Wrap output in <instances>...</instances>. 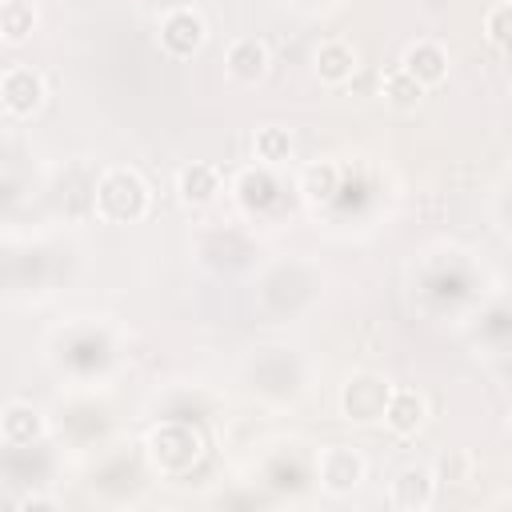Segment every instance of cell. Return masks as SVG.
Segmentation results:
<instances>
[{"label":"cell","instance_id":"cell-1","mask_svg":"<svg viewBox=\"0 0 512 512\" xmlns=\"http://www.w3.org/2000/svg\"><path fill=\"white\" fill-rule=\"evenodd\" d=\"M96 216L108 224H136L148 212V184L132 168H108L96 180Z\"/></svg>","mask_w":512,"mask_h":512},{"label":"cell","instance_id":"cell-2","mask_svg":"<svg viewBox=\"0 0 512 512\" xmlns=\"http://www.w3.org/2000/svg\"><path fill=\"white\" fill-rule=\"evenodd\" d=\"M200 436L188 428V424H160V428H152V436H148V456H152V464L160 468V472H172V476H180V472H188L196 460H200Z\"/></svg>","mask_w":512,"mask_h":512},{"label":"cell","instance_id":"cell-3","mask_svg":"<svg viewBox=\"0 0 512 512\" xmlns=\"http://www.w3.org/2000/svg\"><path fill=\"white\" fill-rule=\"evenodd\" d=\"M388 396H392V384L376 372H356L344 392H340V412L344 420L352 424H372V420H384V408H388Z\"/></svg>","mask_w":512,"mask_h":512},{"label":"cell","instance_id":"cell-4","mask_svg":"<svg viewBox=\"0 0 512 512\" xmlns=\"http://www.w3.org/2000/svg\"><path fill=\"white\" fill-rule=\"evenodd\" d=\"M364 472H368L364 456H360L356 448H348V444H332V448H324V452L316 456V476H320V488H324L328 496H348V492H356L360 480H364Z\"/></svg>","mask_w":512,"mask_h":512},{"label":"cell","instance_id":"cell-5","mask_svg":"<svg viewBox=\"0 0 512 512\" xmlns=\"http://www.w3.org/2000/svg\"><path fill=\"white\" fill-rule=\"evenodd\" d=\"M204 40H208V28H204V20L192 8H172L160 20V48L168 56H176V60L196 56L204 48Z\"/></svg>","mask_w":512,"mask_h":512},{"label":"cell","instance_id":"cell-6","mask_svg":"<svg viewBox=\"0 0 512 512\" xmlns=\"http://www.w3.org/2000/svg\"><path fill=\"white\" fill-rule=\"evenodd\" d=\"M0 100L12 116H32L44 104V76L28 64H16L0 76Z\"/></svg>","mask_w":512,"mask_h":512},{"label":"cell","instance_id":"cell-7","mask_svg":"<svg viewBox=\"0 0 512 512\" xmlns=\"http://www.w3.org/2000/svg\"><path fill=\"white\" fill-rule=\"evenodd\" d=\"M224 72L236 84H256L268 72V44L260 36H240L224 52Z\"/></svg>","mask_w":512,"mask_h":512},{"label":"cell","instance_id":"cell-8","mask_svg":"<svg viewBox=\"0 0 512 512\" xmlns=\"http://www.w3.org/2000/svg\"><path fill=\"white\" fill-rule=\"evenodd\" d=\"M388 500L396 508H404V512L432 508V500H436V472L432 468H404V472H396Z\"/></svg>","mask_w":512,"mask_h":512},{"label":"cell","instance_id":"cell-9","mask_svg":"<svg viewBox=\"0 0 512 512\" xmlns=\"http://www.w3.org/2000/svg\"><path fill=\"white\" fill-rule=\"evenodd\" d=\"M40 436H44V416L32 404H24V400L4 404V412H0V440L8 448H28Z\"/></svg>","mask_w":512,"mask_h":512},{"label":"cell","instance_id":"cell-10","mask_svg":"<svg viewBox=\"0 0 512 512\" xmlns=\"http://www.w3.org/2000/svg\"><path fill=\"white\" fill-rule=\"evenodd\" d=\"M400 68L412 72L424 88H432V84H440V80L448 76V52H444L436 40H416V44L404 48Z\"/></svg>","mask_w":512,"mask_h":512},{"label":"cell","instance_id":"cell-11","mask_svg":"<svg viewBox=\"0 0 512 512\" xmlns=\"http://www.w3.org/2000/svg\"><path fill=\"white\" fill-rule=\"evenodd\" d=\"M428 416V404L416 388H392L388 396V408H384V424L396 432V436H412Z\"/></svg>","mask_w":512,"mask_h":512},{"label":"cell","instance_id":"cell-12","mask_svg":"<svg viewBox=\"0 0 512 512\" xmlns=\"http://www.w3.org/2000/svg\"><path fill=\"white\" fill-rule=\"evenodd\" d=\"M316 76L324 84H348L356 76V48L344 40H324L316 48Z\"/></svg>","mask_w":512,"mask_h":512},{"label":"cell","instance_id":"cell-13","mask_svg":"<svg viewBox=\"0 0 512 512\" xmlns=\"http://www.w3.org/2000/svg\"><path fill=\"white\" fill-rule=\"evenodd\" d=\"M176 192H180L188 204H208V200L220 192V172H216V164H204V160L184 164L180 176H176Z\"/></svg>","mask_w":512,"mask_h":512},{"label":"cell","instance_id":"cell-14","mask_svg":"<svg viewBox=\"0 0 512 512\" xmlns=\"http://www.w3.org/2000/svg\"><path fill=\"white\" fill-rule=\"evenodd\" d=\"M336 188H340V168L332 160H316L300 172V192L308 204H328L336 196Z\"/></svg>","mask_w":512,"mask_h":512},{"label":"cell","instance_id":"cell-15","mask_svg":"<svg viewBox=\"0 0 512 512\" xmlns=\"http://www.w3.org/2000/svg\"><path fill=\"white\" fill-rule=\"evenodd\" d=\"M380 96H384L392 108L408 112V108H416V104L424 100V84H420L412 72H404V68H392V72L380 80Z\"/></svg>","mask_w":512,"mask_h":512},{"label":"cell","instance_id":"cell-16","mask_svg":"<svg viewBox=\"0 0 512 512\" xmlns=\"http://www.w3.org/2000/svg\"><path fill=\"white\" fill-rule=\"evenodd\" d=\"M36 28V8L28 0H4L0 4V36L8 44H24Z\"/></svg>","mask_w":512,"mask_h":512},{"label":"cell","instance_id":"cell-17","mask_svg":"<svg viewBox=\"0 0 512 512\" xmlns=\"http://www.w3.org/2000/svg\"><path fill=\"white\" fill-rule=\"evenodd\" d=\"M252 152H256L260 164H284L292 156V132L280 128V124H264L252 136Z\"/></svg>","mask_w":512,"mask_h":512},{"label":"cell","instance_id":"cell-18","mask_svg":"<svg viewBox=\"0 0 512 512\" xmlns=\"http://www.w3.org/2000/svg\"><path fill=\"white\" fill-rule=\"evenodd\" d=\"M484 32L496 48L512 52V4H496L488 16H484Z\"/></svg>","mask_w":512,"mask_h":512},{"label":"cell","instance_id":"cell-19","mask_svg":"<svg viewBox=\"0 0 512 512\" xmlns=\"http://www.w3.org/2000/svg\"><path fill=\"white\" fill-rule=\"evenodd\" d=\"M272 180L264 176V172H256V168H248L244 176H240V200L248 204V208H264L268 200H272Z\"/></svg>","mask_w":512,"mask_h":512},{"label":"cell","instance_id":"cell-20","mask_svg":"<svg viewBox=\"0 0 512 512\" xmlns=\"http://www.w3.org/2000/svg\"><path fill=\"white\" fill-rule=\"evenodd\" d=\"M20 508H24V512H32V508H56V500H52V496H28Z\"/></svg>","mask_w":512,"mask_h":512}]
</instances>
